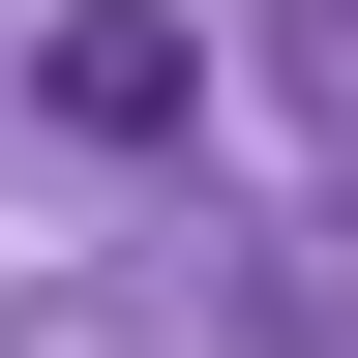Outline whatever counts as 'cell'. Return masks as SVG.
<instances>
[{
  "instance_id": "obj_1",
  "label": "cell",
  "mask_w": 358,
  "mask_h": 358,
  "mask_svg": "<svg viewBox=\"0 0 358 358\" xmlns=\"http://www.w3.org/2000/svg\"><path fill=\"white\" fill-rule=\"evenodd\" d=\"M30 120H90V150H179V120H209V30L90 0V30H30Z\"/></svg>"
}]
</instances>
